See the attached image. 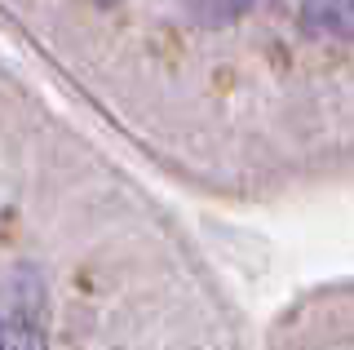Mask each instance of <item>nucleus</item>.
Here are the masks:
<instances>
[{"mask_svg": "<svg viewBox=\"0 0 354 350\" xmlns=\"http://www.w3.org/2000/svg\"><path fill=\"white\" fill-rule=\"evenodd\" d=\"M257 0H186V14L195 18L199 27H230L239 23Z\"/></svg>", "mask_w": 354, "mask_h": 350, "instance_id": "obj_2", "label": "nucleus"}, {"mask_svg": "<svg viewBox=\"0 0 354 350\" xmlns=\"http://www.w3.org/2000/svg\"><path fill=\"white\" fill-rule=\"evenodd\" d=\"M0 350H9V324L0 320Z\"/></svg>", "mask_w": 354, "mask_h": 350, "instance_id": "obj_4", "label": "nucleus"}, {"mask_svg": "<svg viewBox=\"0 0 354 350\" xmlns=\"http://www.w3.org/2000/svg\"><path fill=\"white\" fill-rule=\"evenodd\" d=\"M14 350H44V333H40V324H27V320H22L18 337H14Z\"/></svg>", "mask_w": 354, "mask_h": 350, "instance_id": "obj_3", "label": "nucleus"}, {"mask_svg": "<svg viewBox=\"0 0 354 350\" xmlns=\"http://www.w3.org/2000/svg\"><path fill=\"white\" fill-rule=\"evenodd\" d=\"M306 27L354 40V0H319V5L310 0L306 5Z\"/></svg>", "mask_w": 354, "mask_h": 350, "instance_id": "obj_1", "label": "nucleus"}]
</instances>
